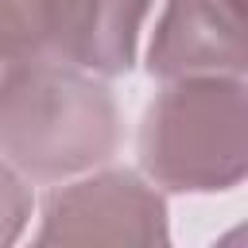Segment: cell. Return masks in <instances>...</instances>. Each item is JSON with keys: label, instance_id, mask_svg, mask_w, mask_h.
I'll return each mask as SVG.
<instances>
[{"label": "cell", "instance_id": "obj_1", "mask_svg": "<svg viewBox=\"0 0 248 248\" xmlns=\"http://www.w3.org/2000/svg\"><path fill=\"white\" fill-rule=\"evenodd\" d=\"M124 120L105 78L23 58L0 70V155L27 182H62L108 163Z\"/></svg>", "mask_w": 248, "mask_h": 248}, {"label": "cell", "instance_id": "obj_2", "mask_svg": "<svg viewBox=\"0 0 248 248\" xmlns=\"http://www.w3.org/2000/svg\"><path fill=\"white\" fill-rule=\"evenodd\" d=\"M140 170L159 190L217 194L248 174L244 74L167 78L140 124Z\"/></svg>", "mask_w": 248, "mask_h": 248}, {"label": "cell", "instance_id": "obj_3", "mask_svg": "<svg viewBox=\"0 0 248 248\" xmlns=\"http://www.w3.org/2000/svg\"><path fill=\"white\" fill-rule=\"evenodd\" d=\"M155 0H0V62L54 58L97 78L136 66Z\"/></svg>", "mask_w": 248, "mask_h": 248}, {"label": "cell", "instance_id": "obj_4", "mask_svg": "<svg viewBox=\"0 0 248 248\" xmlns=\"http://www.w3.org/2000/svg\"><path fill=\"white\" fill-rule=\"evenodd\" d=\"M167 202L151 178L93 167L54 182L39 209L35 244H167Z\"/></svg>", "mask_w": 248, "mask_h": 248}, {"label": "cell", "instance_id": "obj_5", "mask_svg": "<svg viewBox=\"0 0 248 248\" xmlns=\"http://www.w3.org/2000/svg\"><path fill=\"white\" fill-rule=\"evenodd\" d=\"M244 0H163L151 39V78L244 74Z\"/></svg>", "mask_w": 248, "mask_h": 248}, {"label": "cell", "instance_id": "obj_6", "mask_svg": "<svg viewBox=\"0 0 248 248\" xmlns=\"http://www.w3.org/2000/svg\"><path fill=\"white\" fill-rule=\"evenodd\" d=\"M31 209H35V198H31V186L27 178L0 155V248L4 244H16L31 221Z\"/></svg>", "mask_w": 248, "mask_h": 248}]
</instances>
